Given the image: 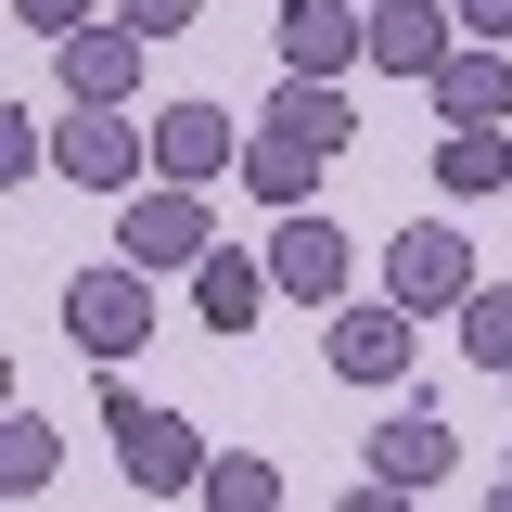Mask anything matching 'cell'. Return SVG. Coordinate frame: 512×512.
<instances>
[{
	"instance_id": "6da1fadb",
	"label": "cell",
	"mask_w": 512,
	"mask_h": 512,
	"mask_svg": "<svg viewBox=\"0 0 512 512\" xmlns=\"http://www.w3.org/2000/svg\"><path fill=\"white\" fill-rule=\"evenodd\" d=\"M103 423H116V461L141 500H180V487H205V436H192L180 410H154V397H128V384H103Z\"/></svg>"
},
{
	"instance_id": "7a4b0ae2",
	"label": "cell",
	"mask_w": 512,
	"mask_h": 512,
	"mask_svg": "<svg viewBox=\"0 0 512 512\" xmlns=\"http://www.w3.org/2000/svg\"><path fill=\"white\" fill-rule=\"evenodd\" d=\"M384 295H397L410 320H436V308L461 320V295H474V244H461L448 218H410V231L384 244Z\"/></svg>"
},
{
	"instance_id": "3957f363",
	"label": "cell",
	"mask_w": 512,
	"mask_h": 512,
	"mask_svg": "<svg viewBox=\"0 0 512 512\" xmlns=\"http://www.w3.org/2000/svg\"><path fill=\"white\" fill-rule=\"evenodd\" d=\"M64 333L90 346V359H128L141 333H154V269L128 256V269H77L64 282Z\"/></svg>"
},
{
	"instance_id": "277c9868",
	"label": "cell",
	"mask_w": 512,
	"mask_h": 512,
	"mask_svg": "<svg viewBox=\"0 0 512 512\" xmlns=\"http://www.w3.org/2000/svg\"><path fill=\"white\" fill-rule=\"evenodd\" d=\"M205 244H218L205 231V180H154L116 205V256H141V269H192Z\"/></svg>"
},
{
	"instance_id": "5b68a950",
	"label": "cell",
	"mask_w": 512,
	"mask_h": 512,
	"mask_svg": "<svg viewBox=\"0 0 512 512\" xmlns=\"http://www.w3.org/2000/svg\"><path fill=\"white\" fill-rule=\"evenodd\" d=\"M141 154H154V141H141L116 103H77V116L52 128V167H64L77 192H128V180H141Z\"/></svg>"
},
{
	"instance_id": "8992f818",
	"label": "cell",
	"mask_w": 512,
	"mask_h": 512,
	"mask_svg": "<svg viewBox=\"0 0 512 512\" xmlns=\"http://www.w3.org/2000/svg\"><path fill=\"white\" fill-rule=\"evenodd\" d=\"M269 39H282L295 77H346V64H372V13H359V0H282Z\"/></svg>"
},
{
	"instance_id": "52a82bcc",
	"label": "cell",
	"mask_w": 512,
	"mask_h": 512,
	"mask_svg": "<svg viewBox=\"0 0 512 512\" xmlns=\"http://www.w3.org/2000/svg\"><path fill=\"white\" fill-rule=\"evenodd\" d=\"M320 359H333L346 384H397V372H410V308H397V295H372V308H333Z\"/></svg>"
},
{
	"instance_id": "ba28073f",
	"label": "cell",
	"mask_w": 512,
	"mask_h": 512,
	"mask_svg": "<svg viewBox=\"0 0 512 512\" xmlns=\"http://www.w3.org/2000/svg\"><path fill=\"white\" fill-rule=\"evenodd\" d=\"M269 269H282V295H308V308H346V231H320L308 205H282V231H269Z\"/></svg>"
},
{
	"instance_id": "9c48e42d",
	"label": "cell",
	"mask_w": 512,
	"mask_h": 512,
	"mask_svg": "<svg viewBox=\"0 0 512 512\" xmlns=\"http://www.w3.org/2000/svg\"><path fill=\"white\" fill-rule=\"evenodd\" d=\"M269 295H282V269H256V256H192V320H205V333H256V308H269Z\"/></svg>"
},
{
	"instance_id": "30bf717a",
	"label": "cell",
	"mask_w": 512,
	"mask_h": 512,
	"mask_svg": "<svg viewBox=\"0 0 512 512\" xmlns=\"http://www.w3.org/2000/svg\"><path fill=\"white\" fill-rule=\"evenodd\" d=\"M154 167H167V180H218V167H244V141H231L218 103H167V116H154Z\"/></svg>"
},
{
	"instance_id": "8fae6325",
	"label": "cell",
	"mask_w": 512,
	"mask_h": 512,
	"mask_svg": "<svg viewBox=\"0 0 512 512\" xmlns=\"http://www.w3.org/2000/svg\"><path fill=\"white\" fill-rule=\"evenodd\" d=\"M141 52H154L141 26H77V39H64V90H77V103H128Z\"/></svg>"
},
{
	"instance_id": "7c38bea8",
	"label": "cell",
	"mask_w": 512,
	"mask_h": 512,
	"mask_svg": "<svg viewBox=\"0 0 512 512\" xmlns=\"http://www.w3.org/2000/svg\"><path fill=\"white\" fill-rule=\"evenodd\" d=\"M372 64L384 77H436L448 64V13L436 0H372Z\"/></svg>"
},
{
	"instance_id": "4fadbf2b",
	"label": "cell",
	"mask_w": 512,
	"mask_h": 512,
	"mask_svg": "<svg viewBox=\"0 0 512 512\" xmlns=\"http://www.w3.org/2000/svg\"><path fill=\"white\" fill-rule=\"evenodd\" d=\"M359 461H372V474H397V487L423 500V487L448 474V423H436V410H397V423H384V436L359 448Z\"/></svg>"
},
{
	"instance_id": "5bb4252c",
	"label": "cell",
	"mask_w": 512,
	"mask_h": 512,
	"mask_svg": "<svg viewBox=\"0 0 512 512\" xmlns=\"http://www.w3.org/2000/svg\"><path fill=\"white\" fill-rule=\"evenodd\" d=\"M256 128H295V141H320V154H346V141H359V116H346V90H333V77H282Z\"/></svg>"
},
{
	"instance_id": "9a60e30c",
	"label": "cell",
	"mask_w": 512,
	"mask_h": 512,
	"mask_svg": "<svg viewBox=\"0 0 512 512\" xmlns=\"http://www.w3.org/2000/svg\"><path fill=\"white\" fill-rule=\"evenodd\" d=\"M436 180L461 192V205H474V192H512V141H500V116H461L436 141Z\"/></svg>"
},
{
	"instance_id": "2e32d148",
	"label": "cell",
	"mask_w": 512,
	"mask_h": 512,
	"mask_svg": "<svg viewBox=\"0 0 512 512\" xmlns=\"http://www.w3.org/2000/svg\"><path fill=\"white\" fill-rule=\"evenodd\" d=\"M423 90H436V128H461V116H500V103H512V64L500 52H448Z\"/></svg>"
},
{
	"instance_id": "e0dca14e",
	"label": "cell",
	"mask_w": 512,
	"mask_h": 512,
	"mask_svg": "<svg viewBox=\"0 0 512 512\" xmlns=\"http://www.w3.org/2000/svg\"><path fill=\"white\" fill-rule=\"evenodd\" d=\"M244 180H256V205H308V192H320V141H295V128H256Z\"/></svg>"
},
{
	"instance_id": "ac0fdd59",
	"label": "cell",
	"mask_w": 512,
	"mask_h": 512,
	"mask_svg": "<svg viewBox=\"0 0 512 512\" xmlns=\"http://www.w3.org/2000/svg\"><path fill=\"white\" fill-rule=\"evenodd\" d=\"M52 461H64V436L39 423V410H13V423H0V487H13V500H39V487H52Z\"/></svg>"
},
{
	"instance_id": "d6986e66",
	"label": "cell",
	"mask_w": 512,
	"mask_h": 512,
	"mask_svg": "<svg viewBox=\"0 0 512 512\" xmlns=\"http://www.w3.org/2000/svg\"><path fill=\"white\" fill-rule=\"evenodd\" d=\"M205 500H218V512H269L282 474H269V461H205Z\"/></svg>"
},
{
	"instance_id": "ffe728a7",
	"label": "cell",
	"mask_w": 512,
	"mask_h": 512,
	"mask_svg": "<svg viewBox=\"0 0 512 512\" xmlns=\"http://www.w3.org/2000/svg\"><path fill=\"white\" fill-rule=\"evenodd\" d=\"M461 346H474L487 372H512V295H461Z\"/></svg>"
},
{
	"instance_id": "44dd1931",
	"label": "cell",
	"mask_w": 512,
	"mask_h": 512,
	"mask_svg": "<svg viewBox=\"0 0 512 512\" xmlns=\"http://www.w3.org/2000/svg\"><path fill=\"white\" fill-rule=\"evenodd\" d=\"M0 180H39V116H26V103L0 116Z\"/></svg>"
},
{
	"instance_id": "7402d4cb",
	"label": "cell",
	"mask_w": 512,
	"mask_h": 512,
	"mask_svg": "<svg viewBox=\"0 0 512 512\" xmlns=\"http://www.w3.org/2000/svg\"><path fill=\"white\" fill-rule=\"evenodd\" d=\"M205 0H116V26H141V39H180Z\"/></svg>"
},
{
	"instance_id": "603a6c76",
	"label": "cell",
	"mask_w": 512,
	"mask_h": 512,
	"mask_svg": "<svg viewBox=\"0 0 512 512\" xmlns=\"http://www.w3.org/2000/svg\"><path fill=\"white\" fill-rule=\"evenodd\" d=\"M13 13H26L39 39H77V26H90V0H13Z\"/></svg>"
},
{
	"instance_id": "cb8c5ba5",
	"label": "cell",
	"mask_w": 512,
	"mask_h": 512,
	"mask_svg": "<svg viewBox=\"0 0 512 512\" xmlns=\"http://www.w3.org/2000/svg\"><path fill=\"white\" fill-rule=\"evenodd\" d=\"M461 26L474 39H512V0H461Z\"/></svg>"
},
{
	"instance_id": "d4e9b609",
	"label": "cell",
	"mask_w": 512,
	"mask_h": 512,
	"mask_svg": "<svg viewBox=\"0 0 512 512\" xmlns=\"http://www.w3.org/2000/svg\"><path fill=\"white\" fill-rule=\"evenodd\" d=\"M500 500H512V474H500Z\"/></svg>"
}]
</instances>
